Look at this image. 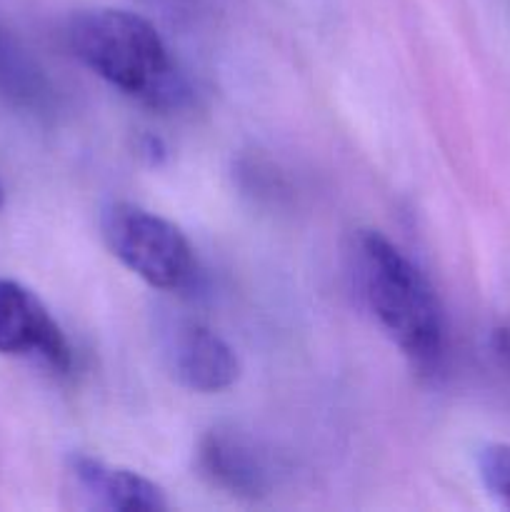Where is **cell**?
<instances>
[{
    "label": "cell",
    "instance_id": "obj_1",
    "mask_svg": "<svg viewBox=\"0 0 510 512\" xmlns=\"http://www.w3.org/2000/svg\"><path fill=\"white\" fill-rule=\"evenodd\" d=\"M350 273L383 333L423 370H438L448 350V323L423 270L378 230H358Z\"/></svg>",
    "mask_w": 510,
    "mask_h": 512
},
{
    "label": "cell",
    "instance_id": "obj_2",
    "mask_svg": "<svg viewBox=\"0 0 510 512\" xmlns=\"http://www.w3.org/2000/svg\"><path fill=\"white\" fill-rule=\"evenodd\" d=\"M65 40L85 68L150 108H180L188 98V85L165 40L130 10H80L68 20Z\"/></svg>",
    "mask_w": 510,
    "mask_h": 512
},
{
    "label": "cell",
    "instance_id": "obj_3",
    "mask_svg": "<svg viewBox=\"0 0 510 512\" xmlns=\"http://www.w3.org/2000/svg\"><path fill=\"white\" fill-rule=\"evenodd\" d=\"M100 233L110 255L143 283L158 290H183L198 275V260L183 230L163 215L133 203L103 210Z\"/></svg>",
    "mask_w": 510,
    "mask_h": 512
},
{
    "label": "cell",
    "instance_id": "obj_4",
    "mask_svg": "<svg viewBox=\"0 0 510 512\" xmlns=\"http://www.w3.org/2000/svg\"><path fill=\"white\" fill-rule=\"evenodd\" d=\"M195 468L210 488L238 500L268 498L278 480L270 450L235 425H215L200 438Z\"/></svg>",
    "mask_w": 510,
    "mask_h": 512
},
{
    "label": "cell",
    "instance_id": "obj_5",
    "mask_svg": "<svg viewBox=\"0 0 510 512\" xmlns=\"http://www.w3.org/2000/svg\"><path fill=\"white\" fill-rule=\"evenodd\" d=\"M0 355L30 358L70 373L73 348L43 300L18 280L0 278Z\"/></svg>",
    "mask_w": 510,
    "mask_h": 512
},
{
    "label": "cell",
    "instance_id": "obj_6",
    "mask_svg": "<svg viewBox=\"0 0 510 512\" xmlns=\"http://www.w3.org/2000/svg\"><path fill=\"white\" fill-rule=\"evenodd\" d=\"M160 348L170 375L193 393L213 395L228 390L240 375L235 350L198 320H165L160 328Z\"/></svg>",
    "mask_w": 510,
    "mask_h": 512
},
{
    "label": "cell",
    "instance_id": "obj_7",
    "mask_svg": "<svg viewBox=\"0 0 510 512\" xmlns=\"http://www.w3.org/2000/svg\"><path fill=\"white\" fill-rule=\"evenodd\" d=\"M68 490L75 505L105 512H163L165 490L140 473L108 465L90 455H73L65 465Z\"/></svg>",
    "mask_w": 510,
    "mask_h": 512
},
{
    "label": "cell",
    "instance_id": "obj_8",
    "mask_svg": "<svg viewBox=\"0 0 510 512\" xmlns=\"http://www.w3.org/2000/svg\"><path fill=\"white\" fill-rule=\"evenodd\" d=\"M58 90L28 45L0 20V100L30 118L58 110Z\"/></svg>",
    "mask_w": 510,
    "mask_h": 512
},
{
    "label": "cell",
    "instance_id": "obj_9",
    "mask_svg": "<svg viewBox=\"0 0 510 512\" xmlns=\"http://www.w3.org/2000/svg\"><path fill=\"white\" fill-rule=\"evenodd\" d=\"M478 475L490 498L510 510V443H493L480 450Z\"/></svg>",
    "mask_w": 510,
    "mask_h": 512
},
{
    "label": "cell",
    "instance_id": "obj_10",
    "mask_svg": "<svg viewBox=\"0 0 510 512\" xmlns=\"http://www.w3.org/2000/svg\"><path fill=\"white\" fill-rule=\"evenodd\" d=\"M0 208H3V185H0Z\"/></svg>",
    "mask_w": 510,
    "mask_h": 512
}]
</instances>
